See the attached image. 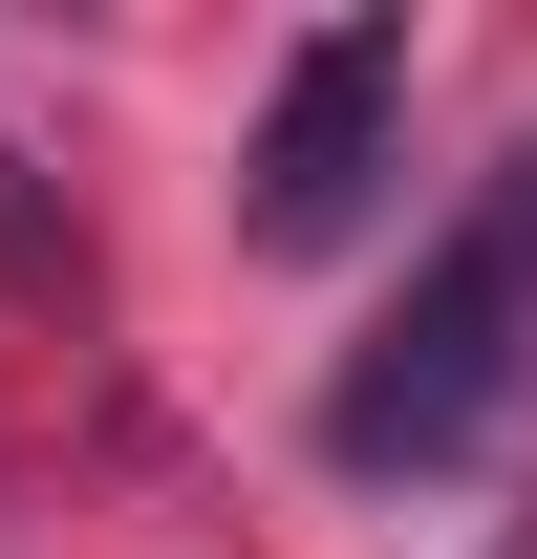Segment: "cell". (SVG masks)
<instances>
[{"label":"cell","mask_w":537,"mask_h":559,"mask_svg":"<svg viewBox=\"0 0 537 559\" xmlns=\"http://www.w3.org/2000/svg\"><path fill=\"white\" fill-rule=\"evenodd\" d=\"M516 301H537V173L387 301V345L323 388V452H344V474H452L473 430L516 409Z\"/></svg>","instance_id":"obj_1"},{"label":"cell","mask_w":537,"mask_h":559,"mask_svg":"<svg viewBox=\"0 0 537 559\" xmlns=\"http://www.w3.org/2000/svg\"><path fill=\"white\" fill-rule=\"evenodd\" d=\"M387 173H408V22H323V44L279 66L259 151H237V237H259V259H344V237L387 215Z\"/></svg>","instance_id":"obj_2"},{"label":"cell","mask_w":537,"mask_h":559,"mask_svg":"<svg viewBox=\"0 0 537 559\" xmlns=\"http://www.w3.org/2000/svg\"><path fill=\"white\" fill-rule=\"evenodd\" d=\"M0 280H65V194H44L22 130H0Z\"/></svg>","instance_id":"obj_3"}]
</instances>
